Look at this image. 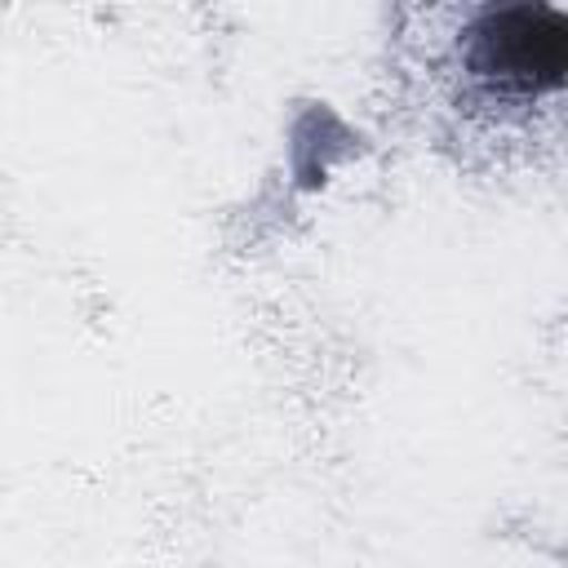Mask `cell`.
I'll list each match as a JSON object with an SVG mask.
<instances>
[{
    "mask_svg": "<svg viewBox=\"0 0 568 568\" xmlns=\"http://www.w3.org/2000/svg\"><path fill=\"white\" fill-rule=\"evenodd\" d=\"M453 71L466 106L532 111L564 93L568 18L550 4H479L453 13Z\"/></svg>",
    "mask_w": 568,
    "mask_h": 568,
    "instance_id": "6da1fadb",
    "label": "cell"
}]
</instances>
